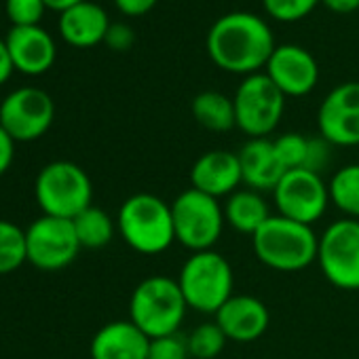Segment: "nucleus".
Segmentation results:
<instances>
[{"label":"nucleus","mask_w":359,"mask_h":359,"mask_svg":"<svg viewBox=\"0 0 359 359\" xmlns=\"http://www.w3.org/2000/svg\"><path fill=\"white\" fill-rule=\"evenodd\" d=\"M158 0H114L116 9L127 18H140L154 9Z\"/></svg>","instance_id":"obj_33"},{"label":"nucleus","mask_w":359,"mask_h":359,"mask_svg":"<svg viewBox=\"0 0 359 359\" xmlns=\"http://www.w3.org/2000/svg\"><path fill=\"white\" fill-rule=\"evenodd\" d=\"M5 41L13 68L28 76L45 74L57 57L55 41L41 26H13Z\"/></svg>","instance_id":"obj_16"},{"label":"nucleus","mask_w":359,"mask_h":359,"mask_svg":"<svg viewBox=\"0 0 359 359\" xmlns=\"http://www.w3.org/2000/svg\"><path fill=\"white\" fill-rule=\"evenodd\" d=\"M222 210L226 224L233 231L250 237L273 216L262 193H256L252 189H239L237 193L226 197Z\"/></svg>","instance_id":"obj_21"},{"label":"nucleus","mask_w":359,"mask_h":359,"mask_svg":"<svg viewBox=\"0 0 359 359\" xmlns=\"http://www.w3.org/2000/svg\"><path fill=\"white\" fill-rule=\"evenodd\" d=\"M330 158H332V144L321 135H309V150L302 169L321 173L330 165Z\"/></svg>","instance_id":"obj_31"},{"label":"nucleus","mask_w":359,"mask_h":359,"mask_svg":"<svg viewBox=\"0 0 359 359\" xmlns=\"http://www.w3.org/2000/svg\"><path fill=\"white\" fill-rule=\"evenodd\" d=\"M264 70L285 97L309 95L319 81L315 57L300 45H277Z\"/></svg>","instance_id":"obj_14"},{"label":"nucleus","mask_w":359,"mask_h":359,"mask_svg":"<svg viewBox=\"0 0 359 359\" xmlns=\"http://www.w3.org/2000/svg\"><path fill=\"white\" fill-rule=\"evenodd\" d=\"M55 118L51 95L39 87H20L0 104V127L18 142H34L43 137Z\"/></svg>","instance_id":"obj_11"},{"label":"nucleus","mask_w":359,"mask_h":359,"mask_svg":"<svg viewBox=\"0 0 359 359\" xmlns=\"http://www.w3.org/2000/svg\"><path fill=\"white\" fill-rule=\"evenodd\" d=\"M321 0H262L264 11L277 22H298L313 13Z\"/></svg>","instance_id":"obj_28"},{"label":"nucleus","mask_w":359,"mask_h":359,"mask_svg":"<svg viewBox=\"0 0 359 359\" xmlns=\"http://www.w3.org/2000/svg\"><path fill=\"white\" fill-rule=\"evenodd\" d=\"M275 150L283 167L290 169H302L306 161V150H309V135L302 133H283L277 140H273Z\"/></svg>","instance_id":"obj_27"},{"label":"nucleus","mask_w":359,"mask_h":359,"mask_svg":"<svg viewBox=\"0 0 359 359\" xmlns=\"http://www.w3.org/2000/svg\"><path fill=\"white\" fill-rule=\"evenodd\" d=\"M243 184V173L237 152L210 150L203 152L191 167V189L214 199L231 197Z\"/></svg>","instance_id":"obj_15"},{"label":"nucleus","mask_w":359,"mask_h":359,"mask_svg":"<svg viewBox=\"0 0 359 359\" xmlns=\"http://www.w3.org/2000/svg\"><path fill=\"white\" fill-rule=\"evenodd\" d=\"M237 127L254 137H269L281 123L285 110V95L277 89V85L264 74L245 76L233 97Z\"/></svg>","instance_id":"obj_8"},{"label":"nucleus","mask_w":359,"mask_h":359,"mask_svg":"<svg viewBox=\"0 0 359 359\" xmlns=\"http://www.w3.org/2000/svg\"><path fill=\"white\" fill-rule=\"evenodd\" d=\"M187 336H189V351L193 359H216L229 342L226 334L216 321L199 323Z\"/></svg>","instance_id":"obj_26"},{"label":"nucleus","mask_w":359,"mask_h":359,"mask_svg":"<svg viewBox=\"0 0 359 359\" xmlns=\"http://www.w3.org/2000/svg\"><path fill=\"white\" fill-rule=\"evenodd\" d=\"M28 262L41 271H62L72 264L81 243L72 220L41 216L26 229Z\"/></svg>","instance_id":"obj_12"},{"label":"nucleus","mask_w":359,"mask_h":359,"mask_svg":"<svg viewBox=\"0 0 359 359\" xmlns=\"http://www.w3.org/2000/svg\"><path fill=\"white\" fill-rule=\"evenodd\" d=\"M319 135L332 146H359V83L334 87L317 112Z\"/></svg>","instance_id":"obj_13"},{"label":"nucleus","mask_w":359,"mask_h":359,"mask_svg":"<svg viewBox=\"0 0 359 359\" xmlns=\"http://www.w3.org/2000/svg\"><path fill=\"white\" fill-rule=\"evenodd\" d=\"M243 173L245 189L256 193H273L279 180L285 175V167L277 156L275 144L269 137L248 140L237 152Z\"/></svg>","instance_id":"obj_18"},{"label":"nucleus","mask_w":359,"mask_h":359,"mask_svg":"<svg viewBox=\"0 0 359 359\" xmlns=\"http://www.w3.org/2000/svg\"><path fill=\"white\" fill-rule=\"evenodd\" d=\"M171 218L175 243L191 254L214 250L226 226L220 201L195 189H187L173 199Z\"/></svg>","instance_id":"obj_7"},{"label":"nucleus","mask_w":359,"mask_h":359,"mask_svg":"<svg viewBox=\"0 0 359 359\" xmlns=\"http://www.w3.org/2000/svg\"><path fill=\"white\" fill-rule=\"evenodd\" d=\"M214 317L229 340L243 344L258 340L266 332L271 321L266 304L250 294H233Z\"/></svg>","instance_id":"obj_17"},{"label":"nucleus","mask_w":359,"mask_h":359,"mask_svg":"<svg viewBox=\"0 0 359 359\" xmlns=\"http://www.w3.org/2000/svg\"><path fill=\"white\" fill-rule=\"evenodd\" d=\"M252 248L264 266L279 273H298L317 262L319 237L313 226L273 214L252 235Z\"/></svg>","instance_id":"obj_2"},{"label":"nucleus","mask_w":359,"mask_h":359,"mask_svg":"<svg viewBox=\"0 0 359 359\" xmlns=\"http://www.w3.org/2000/svg\"><path fill=\"white\" fill-rule=\"evenodd\" d=\"M72 224H74V231H76L81 248H87V250L106 248L112 241L114 231H116L114 220L104 210H100L95 205H91L85 212H81L72 220Z\"/></svg>","instance_id":"obj_24"},{"label":"nucleus","mask_w":359,"mask_h":359,"mask_svg":"<svg viewBox=\"0 0 359 359\" xmlns=\"http://www.w3.org/2000/svg\"><path fill=\"white\" fill-rule=\"evenodd\" d=\"M34 197L43 216L74 220L93 205V187L81 165L72 161H53L39 171Z\"/></svg>","instance_id":"obj_6"},{"label":"nucleus","mask_w":359,"mask_h":359,"mask_svg":"<svg viewBox=\"0 0 359 359\" xmlns=\"http://www.w3.org/2000/svg\"><path fill=\"white\" fill-rule=\"evenodd\" d=\"M79 3H83V0H45L47 9L60 11V13H64L66 9H70V7H74V5H79Z\"/></svg>","instance_id":"obj_37"},{"label":"nucleus","mask_w":359,"mask_h":359,"mask_svg":"<svg viewBox=\"0 0 359 359\" xmlns=\"http://www.w3.org/2000/svg\"><path fill=\"white\" fill-rule=\"evenodd\" d=\"M110 28L108 13L89 0L66 9L60 13V32L62 39L76 49H91L104 43L106 32Z\"/></svg>","instance_id":"obj_20"},{"label":"nucleus","mask_w":359,"mask_h":359,"mask_svg":"<svg viewBox=\"0 0 359 359\" xmlns=\"http://www.w3.org/2000/svg\"><path fill=\"white\" fill-rule=\"evenodd\" d=\"M5 11L13 26H41L47 5L45 0H7Z\"/></svg>","instance_id":"obj_30"},{"label":"nucleus","mask_w":359,"mask_h":359,"mask_svg":"<svg viewBox=\"0 0 359 359\" xmlns=\"http://www.w3.org/2000/svg\"><path fill=\"white\" fill-rule=\"evenodd\" d=\"M104 43L112 49V51H127L133 47L135 43V32L127 26V24H110Z\"/></svg>","instance_id":"obj_32"},{"label":"nucleus","mask_w":359,"mask_h":359,"mask_svg":"<svg viewBox=\"0 0 359 359\" xmlns=\"http://www.w3.org/2000/svg\"><path fill=\"white\" fill-rule=\"evenodd\" d=\"M330 205H334L344 218L359 220V163L336 169L327 182Z\"/></svg>","instance_id":"obj_23"},{"label":"nucleus","mask_w":359,"mask_h":359,"mask_svg":"<svg viewBox=\"0 0 359 359\" xmlns=\"http://www.w3.org/2000/svg\"><path fill=\"white\" fill-rule=\"evenodd\" d=\"M189 336L182 332H173L150 340L148 359H189Z\"/></svg>","instance_id":"obj_29"},{"label":"nucleus","mask_w":359,"mask_h":359,"mask_svg":"<svg viewBox=\"0 0 359 359\" xmlns=\"http://www.w3.org/2000/svg\"><path fill=\"white\" fill-rule=\"evenodd\" d=\"M193 116L203 129L214 133H224L237 127L233 97H226L220 91L199 93L193 100Z\"/></svg>","instance_id":"obj_22"},{"label":"nucleus","mask_w":359,"mask_h":359,"mask_svg":"<svg viewBox=\"0 0 359 359\" xmlns=\"http://www.w3.org/2000/svg\"><path fill=\"white\" fill-rule=\"evenodd\" d=\"M321 3L334 11V13H340V15H348L353 11L359 9V0H321Z\"/></svg>","instance_id":"obj_36"},{"label":"nucleus","mask_w":359,"mask_h":359,"mask_svg":"<svg viewBox=\"0 0 359 359\" xmlns=\"http://www.w3.org/2000/svg\"><path fill=\"white\" fill-rule=\"evenodd\" d=\"M210 60L231 74H258L277 49L269 24L250 11H233L214 22L205 41Z\"/></svg>","instance_id":"obj_1"},{"label":"nucleus","mask_w":359,"mask_h":359,"mask_svg":"<svg viewBox=\"0 0 359 359\" xmlns=\"http://www.w3.org/2000/svg\"><path fill=\"white\" fill-rule=\"evenodd\" d=\"M189 304L177 285V279L167 275L146 277L135 285L129 298V319L152 340L180 332Z\"/></svg>","instance_id":"obj_4"},{"label":"nucleus","mask_w":359,"mask_h":359,"mask_svg":"<svg viewBox=\"0 0 359 359\" xmlns=\"http://www.w3.org/2000/svg\"><path fill=\"white\" fill-rule=\"evenodd\" d=\"M13 62H11V55H9V49H7V41L0 39V85H5L11 74H13Z\"/></svg>","instance_id":"obj_35"},{"label":"nucleus","mask_w":359,"mask_h":359,"mask_svg":"<svg viewBox=\"0 0 359 359\" xmlns=\"http://www.w3.org/2000/svg\"><path fill=\"white\" fill-rule=\"evenodd\" d=\"M150 338L131 321L118 319L102 325L91 338V359H148Z\"/></svg>","instance_id":"obj_19"},{"label":"nucleus","mask_w":359,"mask_h":359,"mask_svg":"<svg viewBox=\"0 0 359 359\" xmlns=\"http://www.w3.org/2000/svg\"><path fill=\"white\" fill-rule=\"evenodd\" d=\"M273 201L279 216L313 226L327 212V182L321 173L309 169H290L275 187Z\"/></svg>","instance_id":"obj_10"},{"label":"nucleus","mask_w":359,"mask_h":359,"mask_svg":"<svg viewBox=\"0 0 359 359\" xmlns=\"http://www.w3.org/2000/svg\"><path fill=\"white\" fill-rule=\"evenodd\" d=\"M28 262L26 231L9 220H0V275L15 273Z\"/></svg>","instance_id":"obj_25"},{"label":"nucleus","mask_w":359,"mask_h":359,"mask_svg":"<svg viewBox=\"0 0 359 359\" xmlns=\"http://www.w3.org/2000/svg\"><path fill=\"white\" fill-rule=\"evenodd\" d=\"M15 156V140L0 127V175H5Z\"/></svg>","instance_id":"obj_34"},{"label":"nucleus","mask_w":359,"mask_h":359,"mask_svg":"<svg viewBox=\"0 0 359 359\" xmlns=\"http://www.w3.org/2000/svg\"><path fill=\"white\" fill-rule=\"evenodd\" d=\"M317 264L323 277L338 290H359V220L340 218L319 237Z\"/></svg>","instance_id":"obj_9"},{"label":"nucleus","mask_w":359,"mask_h":359,"mask_svg":"<svg viewBox=\"0 0 359 359\" xmlns=\"http://www.w3.org/2000/svg\"><path fill=\"white\" fill-rule=\"evenodd\" d=\"M177 285L189 309L201 315H216L233 296L235 275L231 262L216 250L191 254L177 275Z\"/></svg>","instance_id":"obj_5"},{"label":"nucleus","mask_w":359,"mask_h":359,"mask_svg":"<svg viewBox=\"0 0 359 359\" xmlns=\"http://www.w3.org/2000/svg\"><path fill=\"white\" fill-rule=\"evenodd\" d=\"M116 229L123 241L142 256H156L175 243L171 203L152 193H137L123 201Z\"/></svg>","instance_id":"obj_3"}]
</instances>
